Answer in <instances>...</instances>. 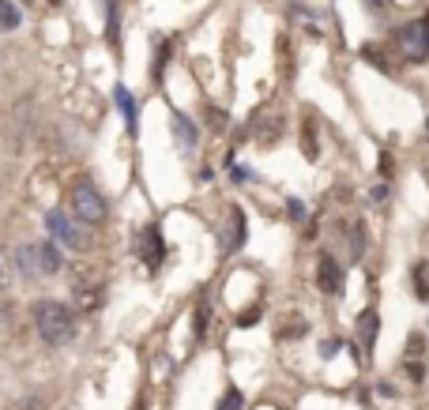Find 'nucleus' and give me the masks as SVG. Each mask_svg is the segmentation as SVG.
I'll return each instance as SVG.
<instances>
[{"mask_svg":"<svg viewBox=\"0 0 429 410\" xmlns=\"http://www.w3.org/2000/svg\"><path fill=\"white\" fill-rule=\"evenodd\" d=\"M105 8V42H110L113 53H120V4L117 0H102Z\"/></svg>","mask_w":429,"mask_h":410,"instance_id":"obj_15","label":"nucleus"},{"mask_svg":"<svg viewBox=\"0 0 429 410\" xmlns=\"http://www.w3.org/2000/svg\"><path fill=\"white\" fill-rule=\"evenodd\" d=\"M264 320V305L260 301H252V305H245V312H237V327H252Z\"/></svg>","mask_w":429,"mask_h":410,"instance_id":"obj_23","label":"nucleus"},{"mask_svg":"<svg viewBox=\"0 0 429 410\" xmlns=\"http://www.w3.org/2000/svg\"><path fill=\"white\" fill-rule=\"evenodd\" d=\"M410 286H414V298L429 301V260H418L410 271Z\"/></svg>","mask_w":429,"mask_h":410,"instance_id":"obj_18","label":"nucleus"},{"mask_svg":"<svg viewBox=\"0 0 429 410\" xmlns=\"http://www.w3.org/2000/svg\"><path fill=\"white\" fill-rule=\"evenodd\" d=\"M286 215H290V222H305V204L298 200V196L286 200Z\"/></svg>","mask_w":429,"mask_h":410,"instance_id":"obj_30","label":"nucleus"},{"mask_svg":"<svg viewBox=\"0 0 429 410\" xmlns=\"http://www.w3.org/2000/svg\"><path fill=\"white\" fill-rule=\"evenodd\" d=\"M207 320H211V301H207V294H200L196 305H192V339H196V342H204Z\"/></svg>","mask_w":429,"mask_h":410,"instance_id":"obj_17","label":"nucleus"},{"mask_svg":"<svg viewBox=\"0 0 429 410\" xmlns=\"http://www.w3.org/2000/svg\"><path fill=\"white\" fill-rule=\"evenodd\" d=\"M290 11H294L298 19H309V23H320V19H324V11H320V8H309V4H301V0H290Z\"/></svg>","mask_w":429,"mask_h":410,"instance_id":"obj_25","label":"nucleus"},{"mask_svg":"<svg viewBox=\"0 0 429 410\" xmlns=\"http://www.w3.org/2000/svg\"><path fill=\"white\" fill-rule=\"evenodd\" d=\"M399 369L407 373L410 384H422V380H425V335H422V332H414V335L407 339L403 358H399Z\"/></svg>","mask_w":429,"mask_h":410,"instance_id":"obj_10","label":"nucleus"},{"mask_svg":"<svg viewBox=\"0 0 429 410\" xmlns=\"http://www.w3.org/2000/svg\"><path fill=\"white\" fill-rule=\"evenodd\" d=\"M31 316H34L38 335H42L49 347H64V342H72V335H76V312L64 305V301L42 298V301H34Z\"/></svg>","mask_w":429,"mask_h":410,"instance_id":"obj_1","label":"nucleus"},{"mask_svg":"<svg viewBox=\"0 0 429 410\" xmlns=\"http://www.w3.org/2000/svg\"><path fill=\"white\" fill-rule=\"evenodd\" d=\"M339 237H343V248H346V268H354V263L366 260V245H369L366 219H361V215H346L339 222Z\"/></svg>","mask_w":429,"mask_h":410,"instance_id":"obj_8","label":"nucleus"},{"mask_svg":"<svg viewBox=\"0 0 429 410\" xmlns=\"http://www.w3.org/2000/svg\"><path fill=\"white\" fill-rule=\"evenodd\" d=\"M207 125H211L214 136H226V125H230V117H226L219 105H207Z\"/></svg>","mask_w":429,"mask_h":410,"instance_id":"obj_24","label":"nucleus"},{"mask_svg":"<svg viewBox=\"0 0 429 410\" xmlns=\"http://www.w3.org/2000/svg\"><path fill=\"white\" fill-rule=\"evenodd\" d=\"M0 286H4V260H0Z\"/></svg>","mask_w":429,"mask_h":410,"instance_id":"obj_33","label":"nucleus"},{"mask_svg":"<svg viewBox=\"0 0 429 410\" xmlns=\"http://www.w3.org/2000/svg\"><path fill=\"white\" fill-rule=\"evenodd\" d=\"M23 23V11L11 4V0H0V34H8V31H16V26Z\"/></svg>","mask_w":429,"mask_h":410,"instance_id":"obj_21","label":"nucleus"},{"mask_svg":"<svg viewBox=\"0 0 429 410\" xmlns=\"http://www.w3.org/2000/svg\"><path fill=\"white\" fill-rule=\"evenodd\" d=\"M68 207H72V219L83 222V226H102V222L110 219V204H105V196L95 189V181H87V177L72 181Z\"/></svg>","mask_w":429,"mask_h":410,"instance_id":"obj_2","label":"nucleus"},{"mask_svg":"<svg viewBox=\"0 0 429 410\" xmlns=\"http://www.w3.org/2000/svg\"><path fill=\"white\" fill-rule=\"evenodd\" d=\"M301 151L309 162H316V154H320V132H316V117L313 113H305V125H301Z\"/></svg>","mask_w":429,"mask_h":410,"instance_id":"obj_16","label":"nucleus"},{"mask_svg":"<svg viewBox=\"0 0 429 410\" xmlns=\"http://www.w3.org/2000/svg\"><path fill=\"white\" fill-rule=\"evenodd\" d=\"M249 241V219L241 204H226V219L219 226V256H237Z\"/></svg>","mask_w":429,"mask_h":410,"instance_id":"obj_5","label":"nucleus"},{"mask_svg":"<svg viewBox=\"0 0 429 410\" xmlns=\"http://www.w3.org/2000/svg\"><path fill=\"white\" fill-rule=\"evenodd\" d=\"M343 342H346V339H339V335H328L324 342H320V358H324V362H328V358H335V354L343 350Z\"/></svg>","mask_w":429,"mask_h":410,"instance_id":"obj_26","label":"nucleus"},{"mask_svg":"<svg viewBox=\"0 0 429 410\" xmlns=\"http://www.w3.org/2000/svg\"><path fill=\"white\" fill-rule=\"evenodd\" d=\"M381 174H384V181L392 177V154L388 151H381Z\"/></svg>","mask_w":429,"mask_h":410,"instance_id":"obj_32","label":"nucleus"},{"mask_svg":"<svg viewBox=\"0 0 429 410\" xmlns=\"http://www.w3.org/2000/svg\"><path fill=\"white\" fill-rule=\"evenodd\" d=\"M16 263H19V275H23L26 283L38 279V263H34V248L31 245H19L16 248Z\"/></svg>","mask_w":429,"mask_h":410,"instance_id":"obj_19","label":"nucleus"},{"mask_svg":"<svg viewBox=\"0 0 429 410\" xmlns=\"http://www.w3.org/2000/svg\"><path fill=\"white\" fill-rule=\"evenodd\" d=\"M132 256H136L147 271H158L166 263V237H162V226L158 222H147L132 233Z\"/></svg>","mask_w":429,"mask_h":410,"instance_id":"obj_4","label":"nucleus"},{"mask_svg":"<svg viewBox=\"0 0 429 410\" xmlns=\"http://www.w3.org/2000/svg\"><path fill=\"white\" fill-rule=\"evenodd\" d=\"M354 347L361 354V362H373V354H377V339H381V312L377 309H361L358 320H354Z\"/></svg>","mask_w":429,"mask_h":410,"instance_id":"obj_7","label":"nucleus"},{"mask_svg":"<svg viewBox=\"0 0 429 410\" xmlns=\"http://www.w3.org/2000/svg\"><path fill=\"white\" fill-rule=\"evenodd\" d=\"M361 57H366L377 72H384V75H392V72H396L392 64L384 61V49H381V46H373V42H369V46H361Z\"/></svg>","mask_w":429,"mask_h":410,"instance_id":"obj_22","label":"nucleus"},{"mask_svg":"<svg viewBox=\"0 0 429 410\" xmlns=\"http://www.w3.org/2000/svg\"><path fill=\"white\" fill-rule=\"evenodd\" d=\"M388 196H392V189H388V181H373L369 200H373V204H388Z\"/></svg>","mask_w":429,"mask_h":410,"instance_id":"obj_29","label":"nucleus"},{"mask_svg":"<svg viewBox=\"0 0 429 410\" xmlns=\"http://www.w3.org/2000/svg\"><path fill=\"white\" fill-rule=\"evenodd\" d=\"M392 42L403 53L407 64H425L429 61V11H418L414 19L399 23L392 31Z\"/></svg>","mask_w":429,"mask_h":410,"instance_id":"obj_3","label":"nucleus"},{"mask_svg":"<svg viewBox=\"0 0 429 410\" xmlns=\"http://www.w3.org/2000/svg\"><path fill=\"white\" fill-rule=\"evenodd\" d=\"M361 4H366L373 16H388V11H392V0H361Z\"/></svg>","mask_w":429,"mask_h":410,"instance_id":"obj_31","label":"nucleus"},{"mask_svg":"<svg viewBox=\"0 0 429 410\" xmlns=\"http://www.w3.org/2000/svg\"><path fill=\"white\" fill-rule=\"evenodd\" d=\"M113 105L120 110V117H125L128 136H136V132H140V105H136V95H132L125 83H117V87H113Z\"/></svg>","mask_w":429,"mask_h":410,"instance_id":"obj_13","label":"nucleus"},{"mask_svg":"<svg viewBox=\"0 0 429 410\" xmlns=\"http://www.w3.org/2000/svg\"><path fill=\"white\" fill-rule=\"evenodd\" d=\"M34 248V263H38V279L42 275H57L61 268H64V256H61V245L53 241H38V245H31Z\"/></svg>","mask_w":429,"mask_h":410,"instance_id":"obj_12","label":"nucleus"},{"mask_svg":"<svg viewBox=\"0 0 429 410\" xmlns=\"http://www.w3.org/2000/svg\"><path fill=\"white\" fill-rule=\"evenodd\" d=\"M305 332H309V324H305V320H294L290 327H286V324L279 327V335H275V339H279V342H286L290 335H305Z\"/></svg>","mask_w":429,"mask_h":410,"instance_id":"obj_27","label":"nucleus"},{"mask_svg":"<svg viewBox=\"0 0 429 410\" xmlns=\"http://www.w3.org/2000/svg\"><path fill=\"white\" fill-rule=\"evenodd\" d=\"M214 410H245V395H241V388L226 384L222 395H219V403H214Z\"/></svg>","mask_w":429,"mask_h":410,"instance_id":"obj_20","label":"nucleus"},{"mask_svg":"<svg viewBox=\"0 0 429 410\" xmlns=\"http://www.w3.org/2000/svg\"><path fill=\"white\" fill-rule=\"evenodd\" d=\"M173 143L181 154H192L200 147V121L185 110H173Z\"/></svg>","mask_w":429,"mask_h":410,"instance_id":"obj_11","label":"nucleus"},{"mask_svg":"<svg viewBox=\"0 0 429 410\" xmlns=\"http://www.w3.org/2000/svg\"><path fill=\"white\" fill-rule=\"evenodd\" d=\"M316 290L328 294V298H343V290H346V268L328 253V248L316 253Z\"/></svg>","mask_w":429,"mask_h":410,"instance_id":"obj_6","label":"nucleus"},{"mask_svg":"<svg viewBox=\"0 0 429 410\" xmlns=\"http://www.w3.org/2000/svg\"><path fill=\"white\" fill-rule=\"evenodd\" d=\"M170 57H173V38H162V34H158V38H155V57H151V83H155V87H162Z\"/></svg>","mask_w":429,"mask_h":410,"instance_id":"obj_14","label":"nucleus"},{"mask_svg":"<svg viewBox=\"0 0 429 410\" xmlns=\"http://www.w3.org/2000/svg\"><path fill=\"white\" fill-rule=\"evenodd\" d=\"M226 169H230V181L234 184H241V181H257V169H249V166H226Z\"/></svg>","mask_w":429,"mask_h":410,"instance_id":"obj_28","label":"nucleus"},{"mask_svg":"<svg viewBox=\"0 0 429 410\" xmlns=\"http://www.w3.org/2000/svg\"><path fill=\"white\" fill-rule=\"evenodd\" d=\"M46 230L57 245H68V248H87V237L79 230V222L72 215H64V211H49L46 215Z\"/></svg>","mask_w":429,"mask_h":410,"instance_id":"obj_9","label":"nucleus"}]
</instances>
